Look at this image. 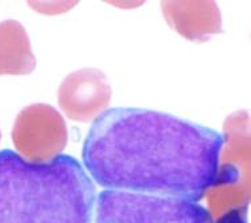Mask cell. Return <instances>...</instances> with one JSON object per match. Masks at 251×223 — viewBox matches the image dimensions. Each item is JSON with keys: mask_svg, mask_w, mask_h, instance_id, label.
<instances>
[{"mask_svg": "<svg viewBox=\"0 0 251 223\" xmlns=\"http://www.w3.org/2000/svg\"><path fill=\"white\" fill-rule=\"evenodd\" d=\"M12 142L23 159L44 163L60 155L67 145L64 119L49 104H31L16 117Z\"/></svg>", "mask_w": 251, "mask_h": 223, "instance_id": "277c9868", "label": "cell"}, {"mask_svg": "<svg viewBox=\"0 0 251 223\" xmlns=\"http://www.w3.org/2000/svg\"><path fill=\"white\" fill-rule=\"evenodd\" d=\"M217 223H246L245 209H232L218 217Z\"/></svg>", "mask_w": 251, "mask_h": 223, "instance_id": "9c48e42d", "label": "cell"}, {"mask_svg": "<svg viewBox=\"0 0 251 223\" xmlns=\"http://www.w3.org/2000/svg\"><path fill=\"white\" fill-rule=\"evenodd\" d=\"M29 5L38 12H42L44 15H56L63 14L71 7L75 5V1H52V3H47V1H29Z\"/></svg>", "mask_w": 251, "mask_h": 223, "instance_id": "ba28073f", "label": "cell"}, {"mask_svg": "<svg viewBox=\"0 0 251 223\" xmlns=\"http://www.w3.org/2000/svg\"><path fill=\"white\" fill-rule=\"evenodd\" d=\"M36 67L25 27L16 20L0 23V75H27Z\"/></svg>", "mask_w": 251, "mask_h": 223, "instance_id": "52a82bcc", "label": "cell"}, {"mask_svg": "<svg viewBox=\"0 0 251 223\" xmlns=\"http://www.w3.org/2000/svg\"><path fill=\"white\" fill-rule=\"evenodd\" d=\"M225 138L208 127L143 108L95 119L83 163L107 190L197 202L217 179Z\"/></svg>", "mask_w": 251, "mask_h": 223, "instance_id": "6da1fadb", "label": "cell"}, {"mask_svg": "<svg viewBox=\"0 0 251 223\" xmlns=\"http://www.w3.org/2000/svg\"><path fill=\"white\" fill-rule=\"evenodd\" d=\"M111 99L106 75L95 68H83L70 74L58 91V103L70 119L90 122L103 114Z\"/></svg>", "mask_w": 251, "mask_h": 223, "instance_id": "5b68a950", "label": "cell"}, {"mask_svg": "<svg viewBox=\"0 0 251 223\" xmlns=\"http://www.w3.org/2000/svg\"><path fill=\"white\" fill-rule=\"evenodd\" d=\"M95 187L73 156L32 163L0 152V223H92Z\"/></svg>", "mask_w": 251, "mask_h": 223, "instance_id": "7a4b0ae2", "label": "cell"}, {"mask_svg": "<svg viewBox=\"0 0 251 223\" xmlns=\"http://www.w3.org/2000/svg\"><path fill=\"white\" fill-rule=\"evenodd\" d=\"M164 19L188 40H207L222 31V19L214 1H163Z\"/></svg>", "mask_w": 251, "mask_h": 223, "instance_id": "8992f818", "label": "cell"}, {"mask_svg": "<svg viewBox=\"0 0 251 223\" xmlns=\"http://www.w3.org/2000/svg\"><path fill=\"white\" fill-rule=\"evenodd\" d=\"M95 223H213L197 202L174 197L104 190L95 200Z\"/></svg>", "mask_w": 251, "mask_h": 223, "instance_id": "3957f363", "label": "cell"}]
</instances>
